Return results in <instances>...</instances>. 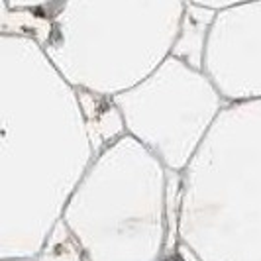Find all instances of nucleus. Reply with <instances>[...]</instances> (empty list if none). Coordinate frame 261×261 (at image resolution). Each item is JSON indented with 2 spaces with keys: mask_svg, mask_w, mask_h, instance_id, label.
I'll return each mask as SVG.
<instances>
[{
  "mask_svg": "<svg viewBox=\"0 0 261 261\" xmlns=\"http://www.w3.org/2000/svg\"><path fill=\"white\" fill-rule=\"evenodd\" d=\"M165 261H183V259H181V257H167Z\"/></svg>",
  "mask_w": 261,
  "mask_h": 261,
  "instance_id": "nucleus-1",
  "label": "nucleus"
}]
</instances>
